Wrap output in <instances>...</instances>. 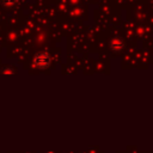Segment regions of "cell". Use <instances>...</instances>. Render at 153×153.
I'll list each match as a JSON object with an SVG mask.
<instances>
[{"instance_id":"obj_1","label":"cell","mask_w":153,"mask_h":153,"mask_svg":"<svg viewBox=\"0 0 153 153\" xmlns=\"http://www.w3.org/2000/svg\"><path fill=\"white\" fill-rule=\"evenodd\" d=\"M35 61H36V65L37 66H39L41 68H43V67H45V66L49 65V56L47 54H39V55L36 56V60Z\"/></svg>"}]
</instances>
